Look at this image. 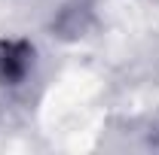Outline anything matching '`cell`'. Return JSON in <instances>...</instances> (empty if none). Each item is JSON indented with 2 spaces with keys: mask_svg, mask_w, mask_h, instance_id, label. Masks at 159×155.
<instances>
[{
  "mask_svg": "<svg viewBox=\"0 0 159 155\" xmlns=\"http://www.w3.org/2000/svg\"><path fill=\"white\" fill-rule=\"evenodd\" d=\"M28 67V49L25 46H6L3 49V58H0V70L6 79H19Z\"/></svg>",
  "mask_w": 159,
  "mask_h": 155,
  "instance_id": "obj_1",
  "label": "cell"
}]
</instances>
